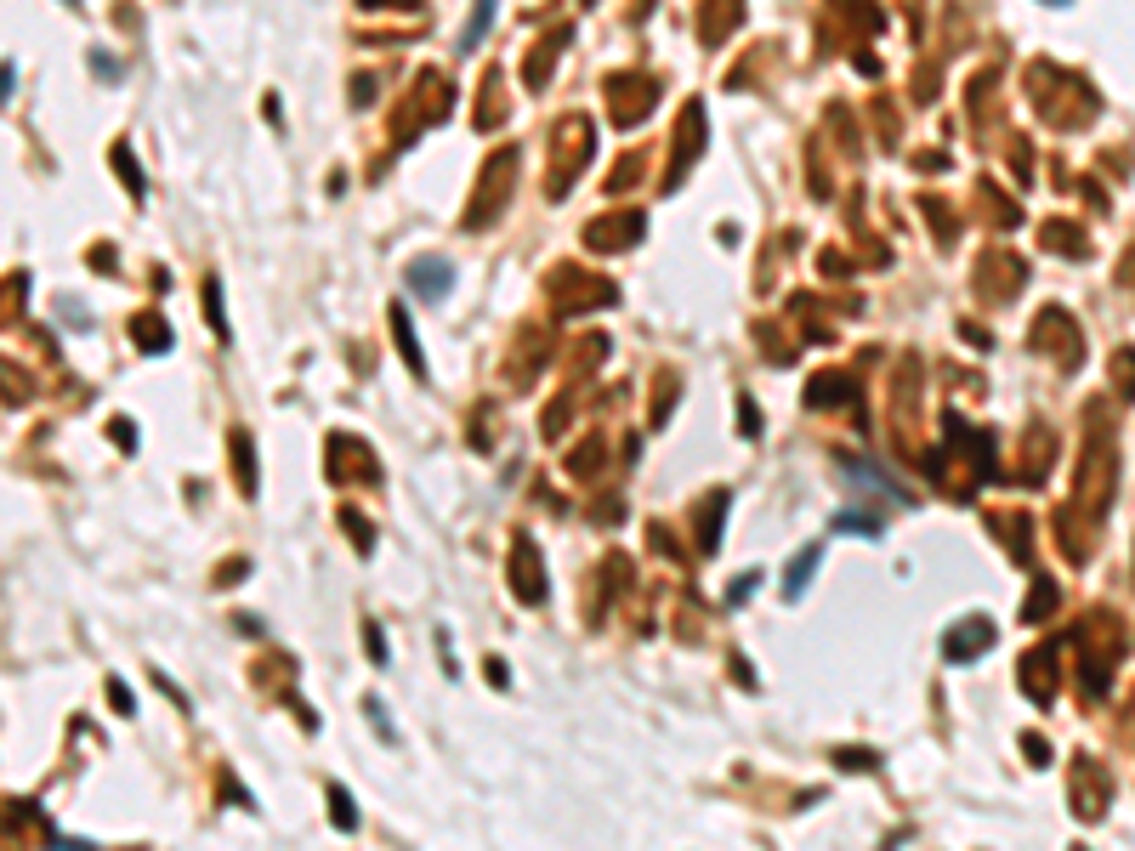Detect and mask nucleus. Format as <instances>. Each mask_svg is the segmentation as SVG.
Masks as SVG:
<instances>
[{
	"label": "nucleus",
	"mask_w": 1135,
	"mask_h": 851,
	"mask_svg": "<svg viewBox=\"0 0 1135 851\" xmlns=\"http://www.w3.org/2000/svg\"><path fill=\"white\" fill-rule=\"evenodd\" d=\"M988 642H994V630H988V625H965V630H948L943 653H948V659H954V664H960L965 653H982V647H988Z\"/></svg>",
	"instance_id": "obj_2"
},
{
	"label": "nucleus",
	"mask_w": 1135,
	"mask_h": 851,
	"mask_svg": "<svg viewBox=\"0 0 1135 851\" xmlns=\"http://www.w3.org/2000/svg\"><path fill=\"white\" fill-rule=\"evenodd\" d=\"M335 823H341V829H352V823H358V817H352V806H347V795H341V789H335Z\"/></svg>",
	"instance_id": "obj_4"
},
{
	"label": "nucleus",
	"mask_w": 1135,
	"mask_h": 851,
	"mask_svg": "<svg viewBox=\"0 0 1135 851\" xmlns=\"http://www.w3.org/2000/svg\"><path fill=\"white\" fill-rule=\"evenodd\" d=\"M392 330H398V347H403V358H409V369L420 375V347H415V330H409V313H403V307H392Z\"/></svg>",
	"instance_id": "obj_3"
},
{
	"label": "nucleus",
	"mask_w": 1135,
	"mask_h": 851,
	"mask_svg": "<svg viewBox=\"0 0 1135 851\" xmlns=\"http://www.w3.org/2000/svg\"><path fill=\"white\" fill-rule=\"evenodd\" d=\"M409 284L426 290V296H449L454 290V267H443V261H437V267L432 261H415V267H409Z\"/></svg>",
	"instance_id": "obj_1"
}]
</instances>
